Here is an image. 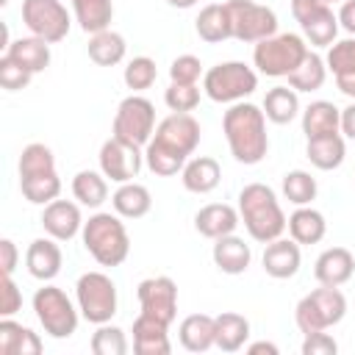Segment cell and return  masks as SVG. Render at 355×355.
Here are the masks:
<instances>
[{"label":"cell","mask_w":355,"mask_h":355,"mask_svg":"<svg viewBox=\"0 0 355 355\" xmlns=\"http://www.w3.org/2000/svg\"><path fill=\"white\" fill-rule=\"evenodd\" d=\"M200 122L191 114L172 111L155 125L153 139L144 147V164L158 178H172L183 172L189 155L200 144Z\"/></svg>","instance_id":"6da1fadb"},{"label":"cell","mask_w":355,"mask_h":355,"mask_svg":"<svg viewBox=\"0 0 355 355\" xmlns=\"http://www.w3.org/2000/svg\"><path fill=\"white\" fill-rule=\"evenodd\" d=\"M222 130L230 147V155L244 164H261L269 153V136H266V114L255 103H233L222 116Z\"/></svg>","instance_id":"7a4b0ae2"},{"label":"cell","mask_w":355,"mask_h":355,"mask_svg":"<svg viewBox=\"0 0 355 355\" xmlns=\"http://www.w3.org/2000/svg\"><path fill=\"white\" fill-rule=\"evenodd\" d=\"M239 216L250 239L261 244L280 239L288 227V219L277 202V194L266 183H247L239 191Z\"/></svg>","instance_id":"3957f363"},{"label":"cell","mask_w":355,"mask_h":355,"mask_svg":"<svg viewBox=\"0 0 355 355\" xmlns=\"http://www.w3.org/2000/svg\"><path fill=\"white\" fill-rule=\"evenodd\" d=\"M80 241L100 266H119L130 252V236L116 211H97L94 216H89V222H83Z\"/></svg>","instance_id":"277c9868"},{"label":"cell","mask_w":355,"mask_h":355,"mask_svg":"<svg viewBox=\"0 0 355 355\" xmlns=\"http://www.w3.org/2000/svg\"><path fill=\"white\" fill-rule=\"evenodd\" d=\"M308 55V42L297 33H275L255 42L252 64L266 78H288Z\"/></svg>","instance_id":"5b68a950"},{"label":"cell","mask_w":355,"mask_h":355,"mask_svg":"<svg viewBox=\"0 0 355 355\" xmlns=\"http://www.w3.org/2000/svg\"><path fill=\"white\" fill-rule=\"evenodd\" d=\"M347 313V297L336 286H319L311 294H305L294 308V322L300 333H316L338 324Z\"/></svg>","instance_id":"8992f818"},{"label":"cell","mask_w":355,"mask_h":355,"mask_svg":"<svg viewBox=\"0 0 355 355\" xmlns=\"http://www.w3.org/2000/svg\"><path fill=\"white\" fill-rule=\"evenodd\" d=\"M258 89V72L244 61H222L202 75V92L214 103H241Z\"/></svg>","instance_id":"52a82bcc"},{"label":"cell","mask_w":355,"mask_h":355,"mask_svg":"<svg viewBox=\"0 0 355 355\" xmlns=\"http://www.w3.org/2000/svg\"><path fill=\"white\" fill-rule=\"evenodd\" d=\"M33 313L50 338H69L78 330V319H80V311L72 305V300L58 286L50 283L36 288Z\"/></svg>","instance_id":"ba28073f"},{"label":"cell","mask_w":355,"mask_h":355,"mask_svg":"<svg viewBox=\"0 0 355 355\" xmlns=\"http://www.w3.org/2000/svg\"><path fill=\"white\" fill-rule=\"evenodd\" d=\"M75 302L86 322L105 324L116 313V286L105 272H86L75 283Z\"/></svg>","instance_id":"9c48e42d"},{"label":"cell","mask_w":355,"mask_h":355,"mask_svg":"<svg viewBox=\"0 0 355 355\" xmlns=\"http://www.w3.org/2000/svg\"><path fill=\"white\" fill-rule=\"evenodd\" d=\"M155 133V105L141 94H128L114 114V136L139 147H147V141Z\"/></svg>","instance_id":"30bf717a"},{"label":"cell","mask_w":355,"mask_h":355,"mask_svg":"<svg viewBox=\"0 0 355 355\" xmlns=\"http://www.w3.org/2000/svg\"><path fill=\"white\" fill-rule=\"evenodd\" d=\"M225 6L230 14L233 39H239L244 44H255V42L277 33V14L269 6H261L255 0H227Z\"/></svg>","instance_id":"8fae6325"},{"label":"cell","mask_w":355,"mask_h":355,"mask_svg":"<svg viewBox=\"0 0 355 355\" xmlns=\"http://www.w3.org/2000/svg\"><path fill=\"white\" fill-rule=\"evenodd\" d=\"M22 22L33 36L55 44L67 39L72 17L61 0H22Z\"/></svg>","instance_id":"7c38bea8"},{"label":"cell","mask_w":355,"mask_h":355,"mask_svg":"<svg viewBox=\"0 0 355 355\" xmlns=\"http://www.w3.org/2000/svg\"><path fill=\"white\" fill-rule=\"evenodd\" d=\"M100 172L114 180V183H128L133 178H139L141 172V164H144V153L139 144H130V141H122L116 136L105 139L103 147H100Z\"/></svg>","instance_id":"4fadbf2b"},{"label":"cell","mask_w":355,"mask_h":355,"mask_svg":"<svg viewBox=\"0 0 355 355\" xmlns=\"http://www.w3.org/2000/svg\"><path fill=\"white\" fill-rule=\"evenodd\" d=\"M141 313L161 319L166 324L175 322L178 316V283L166 275H155V277H144L136 288Z\"/></svg>","instance_id":"5bb4252c"},{"label":"cell","mask_w":355,"mask_h":355,"mask_svg":"<svg viewBox=\"0 0 355 355\" xmlns=\"http://www.w3.org/2000/svg\"><path fill=\"white\" fill-rule=\"evenodd\" d=\"M42 227L55 241H69L83 230V216L78 202L72 200H53L42 211Z\"/></svg>","instance_id":"9a60e30c"},{"label":"cell","mask_w":355,"mask_h":355,"mask_svg":"<svg viewBox=\"0 0 355 355\" xmlns=\"http://www.w3.org/2000/svg\"><path fill=\"white\" fill-rule=\"evenodd\" d=\"M263 272L275 280H288L300 272V263H302V255H300V244L294 239H275L269 244H263Z\"/></svg>","instance_id":"2e32d148"},{"label":"cell","mask_w":355,"mask_h":355,"mask_svg":"<svg viewBox=\"0 0 355 355\" xmlns=\"http://www.w3.org/2000/svg\"><path fill=\"white\" fill-rule=\"evenodd\" d=\"M61 263H64V255H61V247L53 236L47 239H33L28 244V252H25V266H28V275L42 280V283H50L58 272H61Z\"/></svg>","instance_id":"e0dca14e"},{"label":"cell","mask_w":355,"mask_h":355,"mask_svg":"<svg viewBox=\"0 0 355 355\" xmlns=\"http://www.w3.org/2000/svg\"><path fill=\"white\" fill-rule=\"evenodd\" d=\"M133 352L136 355H169L172 352L169 324L147 313H139L133 322Z\"/></svg>","instance_id":"ac0fdd59"},{"label":"cell","mask_w":355,"mask_h":355,"mask_svg":"<svg viewBox=\"0 0 355 355\" xmlns=\"http://www.w3.org/2000/svg\"><path fill=\"white\" fill-rule=\"evenodd\" d=\"M355 275V255L347 247H327L316 263H313V277L319 286H344Z\"/></svg>","instance_id":"d6986e66"},{"label":"cell","mask_w":355,"mask_h":355,"mask_svg":"<svg viewBox=\"0 0 355 355\" xmlns=\"http://www.w3.org/2000/svg\"><path fill=\"white\" fill-rule=\"evenodd\" d=\"M241 225V216H239V208L227 205V202H211V205H202L197 214H194V227L200 236L205 239H219V236H227V233H236V227Z\"/></svg>","instance_id":"ffe728a7"},{"label":"cell","mask_w":355,"mask_h":355,"mask_svg":"<svg viewBox=\"0 0 355 355\" xmlns=\"http://www.w3.org/2000/svg\"><path fill=\"white\" fill-rule=\"evenodd\" d=\"M211 258H214L219 272H225V275H244L250 269L252 250H250V244L244 239H239L236 233H227V236L214 239Z\"/></svg>","instance_id":"44dd1931"},{"label":"cell","mask_w":355,"mask_h":355,"mask_svg":"<svg viewBox=\"0 0 355 355\" xmlns=\"http://www.w3.org/2000/svg\"><path fill=\"white\" fill-rule=\"evenodd\" d=\"M180 180H183V189L191 191V194H211L222 180L219 161L211 158V155L189 158L183 172H180Z\"/></svg>","instance_id":"7402d4cb"},{"label":"cell","mask_w":355,"mask_h":355,"mask_svg":"<svg viewBox=\"0 0 355 355\" xmlns=\"http://www.w3.org/2000/svg\"><path fill=\"white\" fill-rule=\"evenodd\" d=\"M250 338V319L236 311H222L214 316V347L222 352H239Z\"/></svg>","instance_id":"603a6c76"},{"label":"cell","mask_w":355,"mask_h":355,"mask_svg":"<svg viewBox=\"0 0 355 355\" xmlns=\"http://www.w3.org/2000/svg\"><path fill=\"white\" fill-rule=\"evenodd\" d=\"M302 133L305 139L341 133V108H336L330 100H313L302 111Z\"/></svg>","instance_id":"cb8c5ba5"},{"label":"cell","mask_w":355,"mask_h":355,"mask_svg":"<svg viewBox=\"0 0 355 355\" xmlns=\"http://www.w3.org/2000/svg\"><path fill=\"white\" fill-rule=\"evenodd\" d=\"M39 352H42V338L31 327L14 322L11 316L0 319V355H39Z\"/></svg>","instance_id":"d4e9b609"},{"label":"cell","mask_w":355,"mask_h":355,"mask_svg":"<svg viewBox=\"0 0 355 355\" xmlns=\"http://www.w3.org/2000/svg\"><path fill=\"white\" fill-rule=\"evenodd\" d=\"M111 205L122 219H141L153 208V194L147 186L128 180V183H119V189L111 194Z\"/></svg>","instance_id":"484cf974"},{"label":"cell","mask_w":355,"mask_h":355,"mask_svg":"<svg viewBox=\"0 0 355 355\" xmlns=\"http://www.w3.org/2000/svg\"><path fill=\"white\" fill-rule=\"evenodd\" d=\"M194 31L208 44H219L225 39H233L227 6L225 3H208V6H202L200 14H197V19H194Z\"/></svg>","instance_id":"4316f807"},{"label":"cell","mask_w":355,"mask_h":355,"mask_svg":"<svg viewBox=\"0 0 355 355\" xmlns=\"http://www.w3.org/2000/svg\"><path fill=\"white\" fill-rule=\"evenodd\" d=\"M6 55H11L17 64H22L28 72H44L47 67H50V42H44V39H39V36H19V39H14L6 50H3Z\"/></svg>","instance_id":"83f0119b"},{"label":"cell","mask_w":355,"mask_h":355,"mask_svg":"<svg viewBox=\"0 0 355 355\" xmlns=\"http://www.w3.org/2000/svg\"><path fill=\"white\" fill-rule=\"evenodd\" d=\"M327 233L324 214L311 208V205H297V211L288 216V236L302 247V244H319Z\"/></svg>","instance_id":"f1b7e54d"},{"label":"cell","mask_w":355,"mask_h":355,"mask_svg":"<svg viewBox=\"0 0 355 355\" xmlns=\"http://www.w3.org/2000/svg\"><path fill=\"white\" fill-rule=\"evenodd\" d=\"M305 155L308 161L322 169V172H330V169H338L347 158V144H344V136L341 133H330V136H319V139H308V147H305Z\"/></svg>","instance_id":"f546056e"},{"label":"cell","mask_w":355,"mask_h":355,"mask_svg":"<svg viewBox=\"0 0 355 355\" xmlns=\"http://www.w3.org/2000/svg\"><path fill=\"white\" fill-rule=\"evenodd\" d=\"M300 28H302V39L311 42L313 47H330L336 42L341 25H338V14H333V8L324 3L308 19H302Z\"/></svg>","instance_id":"4dcf8cb0"},{"label":"cell","mask_w":355,"mask_h":355,"mask_svg":"<svg viewBox=\"0 0 355 355\" xmlns=\"http://www.w3.org/2000/svg\"><path fill=\"white\" fill-rule=\"evenodd\" d=\"M180 347L189 352H205L214 347V316L208 313H189L178 327Z\"/></svg>","instance_id":"1f68e13d"},{"label":"cell","mask_w":355,"mask_h":355,"mask_svg":"<svg viewBox=\"0 0 355 355\" xmlns=\"http://www.w3.org/2000/svg\"><path fill=\"white\" fill-rule=\"evenodd\" d=\"M72 17L83 33H100L111 28L114 3L111 0H72Z\"/></svg>","instance_id":"d6a6232c"},{"label":"cell","mask_w":355,"mask_h":355,"mask_svg":"<svg viewBox=\"0 0 355 355\" xmlns=\"http://www.w3.org/2000/svg\"><path fill=\"white\" fill-rule=\"evenodd\" d=\"M89 58L97 64V67H116L125 53H128V44H125V36L116 33V31H100V33H92L89 36Z\"/></svg>","instance_id":"836d02e7"},{"label":"cell","mask_w":355,"mask_h":355,"mask_svg":"<svg viewBox=\"0 0 355 355\" xmlns=\"http://www.w3.org/2000/svg\"><path fill=\"white\" fill-rule=\"evenodd\" d=\"M261 108H263V114H266L269 122L288 125L300 114V97H297V92L291 86H275V89L266 92Z\"/></svg>","instance_id":"e575fe53"},{"label":"cell","mask_w":355,"mask_h":355,"mask_svg":"<svg viewBox=\"0 0 355 355\" xmlns=\"http://www.w3.org/2000/svg\"><path fill=\"white\" fill-rule=\"evenodd\" d=\"M72 194L86 208H100L108 200V178L94 169H80L72 178Z\"/></svg>","instance_id":"d590c367"},{"label":"cell","mask_w":355,"mask_h":355,"mask_svg":"<svg viewBox=\"0 0 355 355\" xmlns=\"http://www.w3.org/2000/svg\"><path fill=\"white\" fill-rule=\"evenodd\" d=\"M324 78H327V64L319 53L308 50V55L302 58V64L288 75V86L294 92H316L324 86Z\"/></svg>","instance_id":"8d00e7d4"},{"label":"cell","mask_w":355,"mask_h":355,"mask_svg":"<svg viewBox=\"0 0 355 355\" xmlns=\"http://www.w3.org/2000/svg\"><path fill=\"white\" fill-rule=\"evenodd\" d=\"M19 189H22V197L28 202L47 205V202L58 200V194H61V178H58V172L36 175V178H19Z\"/></svg>","instance_id":"74e56055"},{"label":"cell","mask_w":355,"mask_h":355,"mask_svg":"<svg viewBox=\"0 0 355 355\" xmlns=\"http://www.w3.org/2000/svg\"><path fill=\"white\" fill-rule=\"evenodd\" d=\"M280 189H283V197H286L288 202H294V205H311V202L316 200V191H319L316 178H313L311 172H305V169H291V172H286Z\"/></svg>","instance_id":"f35d334b"},{"label":"cell","mask_w":355,"mask_h":355,"mask_svg":"<svg viewBox=\"0 0 355 355\" xmlns=\"http://www.w3.org/2000/svg\"><path fill=\"white\" fill-rule=\"evenodd\" d=\"M55 172V155L47 144L33 141L28 147H22L19 155V178H36V175H50Z\"/></svg>","instance_id":"ab89813d"},{"label":"cell","mask_w":355,"mask_h":355,"mask_svg":"<svg viewBox=\"0 0 355 355\" xmlns=\"http://www.w3.org/2000/svg\"><path fill=\"white\" fill-rule=\"evenodd\" d=\"M130 349L128 344V336L122 327L105 322V324H97L94 336H92V352L94 355H125Z\"/></svg>","instance_id":"60d3db41"},{"label":"cell","mask_w":355,"mask_h":355,"mask_svg":"<svg viewBox=\"0 0 355 355\" xmlns=\"http://www.w3.org/2000/svg\"><path fill=\"white\" fill-rule=\"evenodd\" d=\"M155 78H158V67H155V61L150 55L130 58L128 67H125V72H122V80H125L128 89H133V94L150 89L155 83Z\"/></svg>","instance_id":"b9f144b4"},{"label":"cell","mask_w":355,"mask_h":355,"mask_svg":"<svg viewBox=\"0 0 355 355\" xmlns=\"http://www.w3.org/2000/svg\"><path fill=\"white\" fill-rule=\"evenodd\" d=\"M324 64L333 75H355V36L333 42Z\"/></svg>","instance_id":"7bdbcfd3"},{"label":"cell","mask_w":355,"mask_h":355,"mask_svg":"<svg viewBox=\"0 0 355 355\" xmlns=\"http://www.w3.org/2000/svg\"><path fill=\"white\" fill-rule=\"evenodd\" d=\"M164 103L169 105V111L191 114L200 105V86L197 83H169V89L164 92Z\"/></svg>","instance_id":"ee69618b"},{"label":"cell","mask_w":355,"mask_h":355,"mask_svg":"<svg viewBox=\"0 0 355 355\" xmlns=\"http://www.w3.org/2000/svg\"><path fill=\"white\" fill-rule=\"evenodd\" d=\"M31 78H33V72H28L22 64H17L11 55H0V86L6 89V92H19V89H25L28 83H31Z\"/></svg>","instance_id":"f6af8a7d"},{"label":"cell","mask_w":355,"mask_h":355,"mask_svg":"<svg viewBox=\"0 0 355 355\" xmlns=\"http://www.w3.org/2000/svg\"><path fill=\"white\" fill-rule=\"evenodd\" d=\"M200 75H202V64L191 53H183L169 64V80L172 83H197Z\"/></svg>","instance_id":"bcb514c9"},{"label":"cell","mask_w":355,"mask_h":355,"mask_svg":"<svg viewBox=\"0 0 355 355\" xmlns=\"http://www.w3.org/2000/svg\"><path fill=\"white\" fill-rule=\"evenodd\" d=\"M302 355H336L338 352V344L330 333L324 330H316V333H308L305 341H302Z\"/></svg>","instance_id":"7dc6e473"},{"label":"cell","mask_w":355,"mask_h":355,"mask_svg":"<svg viewBox=\"0 0 355 355\" xmlns=\"http://www.w3.org/2000/svg\"><path fill=\"white\" fill-rule=\"evenodd\" d=\"M0 291H3V297H0V313L3 316H14L17 311H22V291L11 275H3Z\"/></svg>","instance_id":"c3c4849f"},{"label":"cell","mask_w":355,"mask_h":355,"mask_svg":"<svg viewBox=\"0 0 355 355\" xmlns=\"http://www.w3.org/2000/svg\"><path fill=\"white\" fill-rule=\"evenodd\" d=\"M17 261H19L17 244L11 239H0V266H3V275H14Z\"/></svg>","instance_id":"681fc988"},{"label":"cell","mask_w":355,"mask_h":355,"mask_svg":"<svg viewBox=\"0 0 355 355\" xmlns=\"http://www.w3.org/2000/svg\"><path fill=\"white\" fill-rule=\"evenodd\" d=\"M322 6H324V0H291V14H294L297 22H302Z\"/></svg>","instance_id":"f907efd6"},{"label":"cell","mask_w":355,"mask_h":355,"mask_svg":"<svg viewBox=\"0 0 355 355\" xmlns=\"http://www.w3.org/2000/svg\"><path fill=\"white\" fill-rule=\"evenodd\" d=\"M338 25L355 36V0H344L338 8Z\"/></svg>","instance_id":"816d5d0a"},{"label":"cell","mask_w":355,"mask_h":355,"mask_svg":"<svg viewBox=\"0 0 355 355\" xmlns=\"http://www.w3.org/2000/svg\"><path fill=\"white\" fill-rule=\"evenodd\" d=\"M341 133L355 141V103H349L347 108H341Z\"/></svg>","instance_id":"f5cc1de1"},{"label":"cell","mask_w":355,"mask_h":355,"mask_svg":"<svg viewBox=\"0 0 355 355\" xmlns=\"http://www.w3.org/2000/svg\"><path fill=\"white\" fill-rule=\"evenodd\" d=\"M247 352L250 355H277L280 349H277V344H272V341H252V344H247Z\"/></svg>","instance_id":"db71d44e"},{"label":"cell","mask_w":355,"mask_h":355,"mask_svg":"<svg viewBox=\"0 0 355 355\" xmlns=\"http://www.w3.org/2000/svg\"><path fill=\"white\" fill-rule=\"evenodd\" d=\"M336 86H338L341 94L355 100V75H336Z\"/></svg>","instance_id":"11a10c76"},{"label":"cell","mask_w":355,"mask_h":355,"mask_svg":"<svg viewBox=\"0 0 355 355\" xmlns=\"http://www.w3.org/2000/svg\"><path fill=\"white\" fill-rule=\"evenodd\" d=\"M172 8H191V6H197L200 0H166Z\"/></svg>","instance_id":"9f6ffc18"},{"label":"cell","mask_w":355,"mask_h":355,"mask_svg":"<svg viewBox=\"0 0 355 355\" xmlns=\"http://www.w3.org/2000/svg\"><path fill=\"white\" fill-rule=\"evenodd\" d=\"M324 3H327V6H333V3H344V0H324Z\"/></svg>","instance_id":"6f0895ef"},{"label":"cell","mask_w":355,"mask_h":355,"mask_svg":"<svg viewBox=\"0 0 355 355\" xmlns=\"http://www.w3.org/2000/svg\"><path fill=\"white\" fill-rule=\"evenodd\" d=\"M6 3H8V0H0V6H6Z\"/></svg>","instance_id":"680465c9"}]
</instances>
